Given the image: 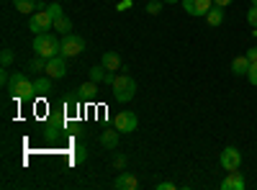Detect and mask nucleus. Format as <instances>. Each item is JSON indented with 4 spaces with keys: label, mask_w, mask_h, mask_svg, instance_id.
Here are the masks:
<instances>
[{
    "label": "nucleus",
    "mask_w": 257,
    "mask_h": 190,
    "mask_svg": "<svg viewBox=\"0 0 257 190\" xmlns=\"http://www.w3.org/2000/svg\"><path fill=\"white\" fill-rule=\"evenodd\" d=\"M29 29L34 31V36L36 34H47V31L54 29V18L49 16V11H34L31 21H29Z\"/></svg>",
    "instance_id": "nucleus-5"
},
{
    "label": "nucleus",
    "mask_w": 257,
    "mask_h": 190,
    "mask_svg": "<svg viewBox=\"0 0 257 190\" xmlns=\"http://www.w3.org/2000/svg\"><path fill=\"white\" fill-rule=\"evenodd\" d=\"M113 167H116V170H123V167H126V157L123 154H116L113 157Z\"/></svg>",
    "instance_id": "nucleus-28"
},
{
    "label": "nucleus",
    "mask_w": 257,
    "mask_h": 190,
    "mask_svg": "<svg viewBox=\"0 0 257 190\" xmlns=\"http://www.w3.org/2000/svg\"><path fill=\"white\" fill-rule=\"evenodd\" d=\"M113 126H116L121 134H132V131H137L139 118H137V113H132V111H118L116 118H113Z\"/></svg>",
    "instance_id": "nucleus-6"
},
{
    "label": "nucleus",
    "mask_w": 257,
    "mask_h": 190,
    "mask_svg": "<svg viewBox=\"0 0 257 190\" xmlns=\"http://www.w3.org/2000/svg\"><path fill=\"white\" fill-rule=\"evenodd\" d=\"M47 62H49L47 57H39V54H36V57L29 62V70H34V72H44V70H47Z\"/></svg>",
    "instance_id": "nucleus-20"
},
{
    "label": "nucleus",
    "mask_w": 257,
    "mask_h": 190,
    "mask_svg": "<svg viewBox=\"0 0 257 190\" xmlns=\"http://www.w3.org/2000/svg\"><path fill=\"white\" fill-rule=\"evenodd\" d=\"M247 57H249V62H257V47H254V49H249V52H247Z\"/></svg>",
    "instance_id": "nucleus-32"
},
{
    "label": "nucleus",
    "mask_w": 257,
    "mask_h": 190,
    "mask_svg": "<svg viewBox=\"0 0 257 190\" xmlns=\"http://www.w3.org/2000/svg\"><path fill=\"white\" fill-rule=\"evenodd\" d=\"M52 80H62L64 75H67V57H62V54H57V57H52L49 62H47V70H44Z\"/></svg>",
    "instance_id": "nucleus-9"
},
{
    "label": "nucleus",
    "mask_w": 257,
    "mask_h": 190,
    "mask_svg": "<svg viewBox=\"0 0 257 190\" xmlns=\"http://www.w3.org/2000/svg\"><path fill=\"white\" fill-rule=\"evenodd\" d=\"M54 29H57V34L67 36V34H72V21H70L67 16H59V18L54 21Z\"/></svg>",
    "instance_id": "nucleus-18"
},
{
    "label": "nucleus",
    "mask_w": 257,
    "mask_h": 190,
    "mask_svg": "<svg viewBox=\"0 0 257 190\" xmlns=\"http://www.w3.org/2000/svg\"><path fill=\"white\" fill-rule=\"evenodd\" d=\"M113 187L116 190H137L139 187V180L132 172H118V177L113 180Z\"/></svg>",
    "instance_id": "nucleus-10"
},
{
    "label": "nucleus",
    "mask_w": 257,
    "mask_h": 190,
    "mask_svg": "<svg viewBox=\"0 0 257 190\" xmlns=\"http://www.w3.org/2000/svg\"><path fill=\"white\" fill-rule=\"evenodd\" d=\"M126 8H132V0H121L118 3V11H126Z\"/></svg>",
    "instance_id": "nucleus-31"
},
{
    "label": "nucleus",
    "mask_w": 257,
    "mask_h": 190,
    "mask_svg": "<svg viewBox=\"0 0 257 190\" xmlns=\"http://www.w3.org/2000/svg\"><path fill=\"white\" fill-rule=\"evenodd\" d=\"M224 18H226V16H224V8L213 6V8L206 13V24H208V26H221V24H224Z\"/></svg>",
    "instance_id": "nucleus-15"
},
{
    "label": "nucleus",
    "mask_w": 257,
    "mask_h": 190,
    "mask_svg": "<svg viewBox=\"0 0 257 190\" xmlns=\"http://www.w3.org/2000/svg\"><path fill=\"white\" fill-rule=\"evenodd\" d=\"M6 88H8V95H11L13 100H29V98H34V95H36L34 82H31L24 72H13Z\"/></svg>",
    "instance_id": "nucleus-1"
},
{
    "label": "nucleus",
    "mask_w": 257,
    "mask_h": 190,
    "mask_svg": "<svg viewBox=\"0 0 257 190\" xmlns=\"http://www.w3.org/2000/svg\"><path fill=\"white\" fill-rule=\"evenodd\" d=\"M95 95H98V82L88 80L85 85H80V98H85V100H95Z\"/></svg>",
    "instance_id": "nucleus-16"
},
{
    "label": "nucleus",
    "mask_w": 257,
    "mask_h": 190,
    "mask_svg": "<svg viewBox=\"0 0 257 190\" xmlns=\"http://www.w3.org/2000/svg\"><path fill=\"white\" fill-rule=\"evenodd\" d=\"M34 90H36V95H49V90H52V77H49V75H47V77H36Z\"/></svg>",
    "instance_id": "nucleus-17"
},
{
    "label": "nucleus",
    "mask_w": 257,
    "mask_h": 190,
    "mask_svg": "<svg viewBox=\"0 0 257 190\" xmlns=\"http://www.w3.org/2000/svg\"><path fill=\"white\" fill-rule=\"evenodd\" d=\"M221 167L226 172H234V170H239L242 167V152L237 149V146H226V149L221 152Z\"/></svg>",
    "instance_id": "nucleus-7"
},
{
    "label": "nucleus",
    "mask_w": 257,
    "mask_h": 190,
    "mask_svg": "<svg viewBox=\"0 0 257 190\" xmlns=\"http://www.w3.org/2000/svg\"><path fill=\"white\" fill-rule=\"evenodd\" d=\"M13 6H16L18 13H34V11L39 8L36 0H13Z\"/></svg>",
    "instance_id": "nucleus-19"
},
{
    "label": "nucleus",
    "mask_w": 257,
    "mask_h": 190,
    "mask_svg": "<svg viewBox=\"0 0 257 190\" xmlns=\"http://www.w3.org/2000/svg\"><path fill=\"white\" fill-rule=\"evenodd\" d=\"M0 62H3V67L8 70V67L13 65V52H11V49H3V54H0Z\"/></svg>",
    "instance_id": "nucleus-23"
},
{
    "label": "nucleus",
    "mask_w": 257,
    "mask_h": 190,
    "mask_svg": "<svg viewBox=\"0 0 257 190\" xmlns=\"http://www.w3.org/2000/svg\"><path fill=\"white\" fill-rule=\"evenodd\" d=\"M47 11H49V16H52L54 21H57L59 16H64V13H62V6H59V3H49V6H47Z\"/></svg>",
    "instance_id": "nucleus-24"
},
{
    "label": "nucleus",
    "mask_w": 257,
    "mask_h": 190,
    "mask_svg": "<svg viewBox=\"0 0 257 190\" xmlns=\"http://www.w3.org/2000/svg\"><path fill=\"white\" fill-rule=\"evenodd\" d=\"M85 157H88V152H85V146H77V149H75V157H72V159H75V162L80 164V162H85Z\"/></svg>",
    "instance_id": "nucleus-27"
},
{
    "label": "nucleus",
    "mask_w": 257,
    "mask_h": 190,
    "mask_svg": "<svg viewBox=\"0 0 257 190\" xmlns=\"http://www.w3.org/2000/svg\"><path fill=\"white\" fill-rule=\"evenodd\" d=\"M247 24H249L252 29H257V6H252V8L247 11Z\"/></svg>",
    "instance_id": "nucleus-25"
},
{
    "label": "nucleus",
    "mask_w": 257,
    "mask_h": 190,
    "mask_svg": "<svg viewBox=\"0 0 257 190\" xmlns=\"http://www.w3.org/2000/svg\"><path fill=\"white\" fill-rule=\"evenodd\" d=\"M100 65L108 70V72H118V70H121V57H118L116 52H103Z\"/></svg>",
    "instance_id": "nucleus-12"
},
{
    "label": "nucleus",
    "mask_w": 257,
    "mask_h": 190,
    "mask_svg": "<svg viewBox=\"0 0 257 190\" xmlns=\"http://www.w3.org/2000/svg\"><path fill=\"white\" fill-rule=\"evenodd\" d=\"M221 187L224 190H244V177H242V172H226V177L221 180Z\"/></svg>",
    "instance_id": "nucleus-11"
},
{
    "label": "nucleus",
    "mask_w": 257,
    "mask_h": 190,
    "mask_svg": "<svg viewBox=\"0 0 257 190\" xmlns=\"http://www.w3.org/2000/svg\"><path fill=\"white\" fill-rule=\"evenodd\" d=\"M175 182H157V190H175Z\"/></svg>",
    "instance_id": "nucleus-29"
},
{
    "label": "nucleus",
    "mask_w": 257,
    "mask_h": 190,
    "mask_svg": "<svg viewBox=\"0 0 257 190\" xmlns=\"http://www.w3.org/2000/svg\"><path fill=\"white\" fill-rule=\"evenodd\" d=\"M85 52V39L82 36H75V34H67V36H62V44H59V54L62 57H77Z\"/></svg>",
    "instance_id": "nucleus-4"
},
{
    "label": "nucleus",
    "mask_w": 257,
    "mask_h": 190,
    "mask_svg": "<svg viewBox=\"0 0 257 190\" xmlns=\"http://www.w3.org/2000/svg\"><path fill=\"white\" fill-rule=\"evenodd\" d=\"M247 80L252 82V85H257V62H252V65H249V72H247Z\"/></svg>",
    "instance_id": "nucleus-26"
},
{
    "label": "nucleus",
    "mask_w": 257,
    "mask_h": 190,
    "mask_svg": "<svg viewBox=\"0 0 257 190\" xmlns=\"http://www.w3.org/2000/svg\"><path fill=\"white\" fill-rule=\"evenodd\" d=\"M252 6H257V0H252Z\"/></svg>",
    "instance_id": "nucleus-34"
},
{
    "label": "nucleus",
    "mask_w": 257,
    "mask_h": 190,
    "mask_svg": "<svg viewBox=\"0 0 257 190\" xmlns=\"http://www.w3.org/2000/svg\"><path fill=\"white\" fill-rule=\"evenodd\" d=\"M111 88H113V100L128 103V100L137 95V80L128 77V75H116V80H113Z\"/></svg>",
    "instance_id": "nucleus-3"
},
{
    "label": "nucleus",
    "mask_w": 257,
    "mask_h": 190,
    "mask_svg": "<svg viewBox=\"0 0 257 190\" xmlns=\"http://www.w3.org/2000/svg\"><path fill=\"white\" fill-rule=\"evenodd\" d=\"M249 65H252V62H249V57L244 54V57H234V62H231V72L234 75H247L249 72Z\"/></svg>",
    "instance_id": "nucleus-13"
},
{
    "label": "nucleus",
    "mask_w": 257,
    "mask_h": 190,
    "mask_svg": "<svg viewBox=\"0 0 257 190\" xmlns=\"http://www.w3.org/2000/svg\"><path fill=\"white\" fill-rule=\"evenodd\" d=\"M59 44H62V41H57V36H54L52 31L34 36V52H36L39 57H47V59L57 57V54H59Z\"/></svg>",
    "instance_id": "nucleus-2"
},
{
    "label": "nucleus",
    "mask_w": 257,
    "mask_h": 190,
    "mask_svg": "<svg viewBox=\"0 0 257 190\" xmlns=\"http://www.w3.org/2000/svg\"><path fill=\"white\" fill-rule=\"evenodd\" d=\"M213 6H219V8H226V6H231V0H213Z\"/></svg>",
    "instance_id": "nucleus-30"
},
{
    "label": "nucleus",
    "mask_w": 257,
    "mask_h": 190,
    "mask_svg": "<svg viewBox=\"0 0 257 190\" xmlns=\"http://www.w3.org/2000/svg\"><path fill=\"white\" fill-rule=\"evenodd\" d=\"M105 75H108V70H105L103 65H100V67H98V65L90 67V80H93V82H105Z\"/></svg>",
    "instance_id": "nucleus-21"
},
{
    "label": "nucleus",
    "mask_w": 257,
    "mask_h": 190,
    "mask_svg": "<svg viewBox=\"0 0 257 190\" xmlns=\"http://www.w3.org/2000/svg\"><path fill=\"white\" fill-rule=\"evenodd\" d=\"M162 3H180V0H162Z\"/></svg>",
    "instance_id": "nucleus-33"
},
{
    "label": "nucleus",
    "mask_w": 257,
    "mask_h": 190,
    "mask_svg": "<svg viewBox=\"0 0 257 190\" xmlns=\"http://www.w3.org/2000/svg\"><path fill=\"white\" fill-rule=\"evenodd\" d=\"M180 3L188 16H196V18H206V13L213 8V0H180Z\"/></svg>",
    "instance_id": "nucleus-8"
},
{
    "label": "nucleus",
    "mask_w": 257,
    "mask_h": 190,
    "mask_svg": "<svg viewBox=\"0 0 257 190\" xmlns=\"http://www.w3.org/2000/svg\"><path fill=\"white\" fill-rule=\"evenodd\" d=\"M162 11V0H152V3H147V13L149 16H157Z\"/></svg>",
    "instance_id": "nucleus-22"
},
{
    "label": "nucleus",
    "mask_w": 257,
    "mask_h": 190,
    "mask_svg": "<svg viewBox=\"0 0 257 190\" xmlns=\"http://www.w3.org/2000/svg\"><path fill=\"white\" fill-rule=\"evenodd\" d=\"M118 129H116V126H113V131H103L100 134V144L105 146V149H116V146H118Z\"/></svg>",
    "instance_id": "nucleus-14"
}]
</instances>
